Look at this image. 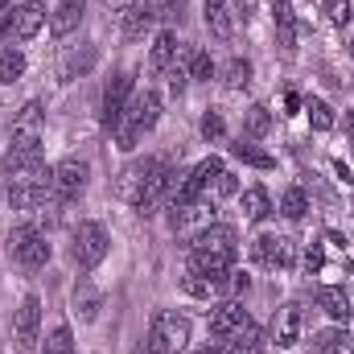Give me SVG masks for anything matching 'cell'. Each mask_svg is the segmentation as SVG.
<instances>
[{"mask_svg": "<svg viewBox=\"0 0 354 354\" xmlns=\"http://www.w3.org/2000/svg\"><path fill=\"white\" fill-rule=\"evenodd\" d=\"M157 120H161V95H157V91L132 95V103H128L124 120L115 124V149L132 153V149H136V145L157 128Z\"/></svg>", "mask_w": 354, "mask_h": 354, "instance_id": "1", "label": "cell"}, {"mask_svg": "<svg viewBox=\"0 0 354 354\" xmlns=\"http://www.w3.org/2000/svg\"><path fill=\"white\" fill-rule=\"evenodd\" d=\"M189 334H194L189 317H181L174 309H161V313L153 317V326H149L145 346H149V354H181L189 346Z\"/></svg>", "mask_w": 354, "mask_h": 354, "instance_id": "2", "label": "cell"}, {"mask_svg": "<svg viewBox=\"0 0 354 354\" xmlns=\"http://www.w3.org/2000/svg\"><path fill=\"white\" fill-rule=\"evenodd\" d=\"M107 252H111V239H107V231L99 227V223H79L75 227V235H71V256H75V264L91 272V268H99L107 260Z\"/></svg>", "mask_w": 354, "mask_h": 354, "instance_id": "3", "label": "cell"}, {"mask_svg": "<svg viewBox=\"0 0 354 354\" xmlns=\"http://www.w3.org/2000/svg\"><path fill=\"white\" fill-rule=\"evenodd\" d=\"M8 256H12V264L37 272V268L50 264V243L37 227H12L8 231Z\"/></svg>", "mask_w": 354, "mask_h": 354, "instance_id": "4", "label": "cell"}, {"mask_svg": "<svg viewBox=\"0 0 354 354\" xmlns=\"http://www.w3.org/2000/svg\"><path fill=\"white\" fill-rule=\"evenodd\" d=\"M37 342H41V301L29 292L12 317V346H17V354H33Z\"/></svg>", "mask_w": 354, "mask_h": 354, "instance_id": "5", "label": "cell"}, {"mask_svg": "<svg viewBox=\"0 0 354 354\" xmlns=\"http://www.w3.org/2000/svg\"><path fill=\"white\" fill-rule=\"evenodd\" d=\"M41 128H46V107H41L37 99H29V103L12 115V149L41 153Z\"/></svg>", "mask_w": 354, "mask_h": 354, "instance_id": "6", "label": "cell"}, {"mask_svg": "<svg viewBox=\"0 0 354 354\" xmlns=\"http://www.w3.org/2000/svg\"><path fill=\"white\" fill-rule=\"evenodd\" d=\"M50 177H54V194H58L62 202H75V198L87 189L91 165L83 161V157H66V161H58V165L50 169Z\"/></svg>", "mask_w": 354, "mask_h": 354, "instance_id": "7", "label": "cell"}, {"mask_svg": "<svg viewBox=\"0 0 354 354\" xmlns=\"http://www.w3.org/2000/svg\"><path fill=\"white\" fill-rule=\"evenodd\" d=\"M50 198H58V194H54V177H50V174L29 177V181H17V185L8 189L12 210H46V206H50Z\"/></svg>", "mask_w": 354, "mask_h": 354, "instance_id": "8", "label": "cell"}, {"mask_svg": "<svg viewBox=\"0 0 354 354\" xmlns=\"http://www.w3.org/2000/svg\"><path fill=\"white\" fill-rule=\"evenodd\" d=\"M132 95H136V83H132V75H128V71L111 75V83L103 87V128H115V124L124 120V111H128Z\"/></svg>", "mask_w": 354, "mask_h": 354, "instance_id": "9", "label": "cell"}, {"mask_svg": "<svg viewBox=\"0 0 354 354\" xmlns=\"http://www.w3.org/2000/svg\"><path fill=\"white\" fill-rule=\"evenodd\" d=\"M41 25H46V8H41L37 0H25V4H17L12 17L0 25V33L12 37V41H29V37L41 33Z\"/></svg>", "mask_w": 354, "mask_h": 354, "instance_id": "10", "label": "cell"}, {"mask_svg": "<svg viewBox=\"0 0 354 354\" xmlns=\"http://www.w3.org/2000/svg\"><path fill=\"white\" fill-rule=\"evenodd\" d=\"M252 260L264 268H292L297 264V243L288 239V235H260L256 243H252Z\"/></svg>", "mask_w": 354, "mask_h": 354, "instance_id": "11", "label": "cell"}, {"mask_svg": "<svg viewBox=\"0 0 354 354\" xmlns=\"http://www.w3.org/2000/svg\"><path fill=\"white\" fill-rule=\"evenodd\" d=\"M157 165H161V161H153V157H145V161H132V165H124V169H120V177H115V198H120V202H128V206H136Z\"/></svg>", "mask_w": 354, "mask_h": 354, "instance_id": "12", "label": "cell"}, {"mask_svg": "<svg viewBox=\"0 0 354 354\" xmlns=\"http://www.w3.org/2000/svg\"><path fill=\"white\" fill-rule=\"evenodd\" d=\"M157 17H161V8H157L153 0H132V4L120 12V33H124V41H140V37L157 25Z\"/></svg>", "mask_w": 354, "mask_h": 354, "instance_id": "13", "label": "cell"}, {"mask_svg": "<svg viewBox=\"0 0 354 354\" xmlns=\"http://www.w3.org/2000/svg\"><path fill=\"white\" fill-rule=\"evenodd\" d=\"M252 326V317H248V309L239 305V301H223L214 313H210V334L218 338V342H231L239 330H248Z\"/></svg>", "mask_w": 354, "mask_h": 354, "instance_id": "14", "label": "cell"}, {"mask_svg": "<svg viewBox=\"0 0 354 354\" xmlns=\"http://www.w3.org/2000/svg\"><path fill=\"white\" fill-rule=\"evenodd\" d=\"M169 227H174L177 235H198V231L214 227V206H210V202H185V206H174Z\"/></svg>", "mask_w": 354, "mask_h": 354, "instance_id": "15", "label": "cell"}, {"mask_svg": "<svg viewBox=\"0 0 354 354\" xmlns=\"http://www.w3.org/2000/svg\"><path fill=\"white\" fill-rule=\"evenodd\" d=\"M272 338H276V346H280V351H292V346L305 338V309H301L297 301H292V305H284V309L276 313Z\"/></svg>", "mask_w": 354, "mask_h": 354, "instance_id": "16", "label": "cell"}, {"mask_svg": "<svg viewBox=\"0 0 354 354\" xmlns=\"http://www.w3.org/2000/svg\"><path fill=\"white\" fill-rule=\"evenodd\" d=\"M272 21H276V41H280V54L292 58L297 54V12L288 0H276L272 4Z\"/></svg>", "mask_w": 354, "mask_h": 354, "instance_id": "17", "label": "cell"}, {"mask_svg": "<svg viewBox=\"0 0 354 354\" xmlns=\"http://www.w3.org/2000/svg\"><path fill=\"white\" fill-rule=\"evenodd\" d=\"M317 305L334 317V322H351V313H354V301L346 297V288L342 284H326V288H317Z\"/></svg>", "mask_w": 354, "mask_h": 354, "instance_id": "18", "label": "cell"}, {"mask_svg": "<svg viewBox=\"0 0 354 354\" xmlns=\"http://www.w3.org/2000/svg\"><path fill=\"white\" fill-rule=\"evenodd\" d=\"M71 301H75V313H79V322H95V317H99V309H103V292L91 284L87 276H79V284H75Z\"/></svg>", "mask_w": 354, "mask_h": 354, "instance_id": "19", "label": "cell"}, {"mask_svg": "<svg viewBox=\"0 0 354 354\" xmlns=\"http://www.w3.org/2000/svg\"><path fill=\"white\" fill-rule=\"evenodd\" d=\"M189 248H202V252H223V256H235V231H231V227H223V223H214V227L198 231Z\"/></svg>", "mask_w": 354, "mask_h": 354, "instance_id": "20", "label": "cell"}, {"mask_svg": "<svg viewBox=\"0 0 354 354\" xmlns=\"http://www.w3.org/2000/svg\"><path fill=\"white\" fill-rule=\"evenodd\" d=\"M174 62H177V33H174V29H161V33L153 37L149 71H153V75H165V71H169Z\"/></svg>", "mask_w": 354, "mask_h": 354, "instance_id": "21", "label": "cell"}, {"mask_svg": "<svg viewBox=\"0 0 354 354\" xmlns=\"http://www.w3.org/2000/svg\"><path fill=\"white\" fill-rule=\"evenodd\" d=\"M231 264H235V256L189 248V272H198V276H227V272H231Z\"/></svg>", "mask_w": 354, "mask_h": 354, "instance_id": "22", "label": "cell"}, {"mask_svg": "<svg viewBox=\"0 0 354 354\" xmlns=\"http://www.w3.org/2000/svg\"><path fill=\"white\" fill-rule=\"evenodd\" d=\"M83 25V0H62L54 12H50V33L54 37H66Z\"/></svg>", "mask_w": 354, "mask_h": 354, "instance_id": "23", "label": "cell"}, {"mask_svg": "<svg viewBox=\"0 0 354 354\" xmlns=\"http://www.w3.org/2000/svg\"><path fill=\"white\" fill-rule=\"evenodd\" d=\"M181 288L189 297H198V301H218L227 292V276H198V272H189V276H181Z\"/></svg>", "mask_w": 354, "mask_h": 354, "instance_id": "24", "label": "cell"}, {"mask_svg": "<svg viewBox=\"0 0 354 354\" xmlns=\"http://www.w3.org/2000/svg\"><path fill=\"white\" fill-rule=\"evenodd\" d=\"M4 174H12L17 181H29V177H41V153H25V149H8L4 157Z\"/></svg>", "mask_w": 354, "mask_h": 354, "instance_id": "25", "label": "cell"}, {"mask_svg": "<svg viewBox=\"0 0 354 354\" xmlns=\"http://www.w3.org/2000/svg\"><path fill=\"white\" fill-rule=\"evenodd\" d=\"M231 157L243 161V165H252V169H272V165H276V157L264 153V149H260L256 140H248V136H239V140L231 145Z\"/></svg>", "mask_w": 354, "mask_h": 354, "instance_id": "26", "label": "cell"}, {"mask_svg": "<svg viewBox=\"0 0 354 354\" xmlns=\"http://www.w3.org/2000/svg\"><path fill=\"white\" fill-rule=\"evenodd\" d=\"M202 12H206L210 33L227 41V37H231V4H227V0H206V4H202Z\"/></svg>", "mask_w": 354, "mask_h": 354, "instance_id": "27", "label": "cell"}, {"mask_svg": "<svg viewBox=\"0 0 354 354\" xmlns=\"http://www.w3.org/2000/svg\"><path fill=\"white\" fill-rule=\"evenodd\" d=\"M243 218L248 223H264L268 218V210H272V198H268V189L264 185H252V189H243Z\"/></svg>", "mask_w": 354, "mask_h": 354, "instance_id": "28", "label": "cell"}, {"mask_svg": "<svg viewBox=\"0 0 354 354\" xmlns=\"http://www.w3.org/2000/svg\"><path fill=\"white\" fill-rule=\"evenodd\" d=\"M268 132H272V111H268L264 103H252L248 115H243V136L248 140H264Z\"/></svg>", "mask_w": 354, "mask_h": 354, "instance_id": "29", "label": "cell"}, {"mask_svg": "<svg viewBox=\"0 0 354 354\" xmlns=\"http://www.w3.org/2000/svg\"><path fill=\"white\" fill-rule=\"evenodd\" d=\"M305 210H309V194H305L301 185H288V189H284V198H280V214H284L288 223H301V218H305Z\"/></svg>", "mask_w": 354, "mask_h": 354, "instance_id": "30", "label": "cell"}, {"mask_svg": "<svg viewBox=\"0 0 354 354\" xmlns=\"http://www.w3.org/2000/svg\"><path fill=\"white\" fill-rule=\"evenodd\" d=\"M227 351L231 354H264V330H256V326L239 330V334L227 342Z\"/></svg>", "mask_w": 354, "mask_h": 354, "instance_id": "31", "label": "cell"}, {"mask_svg": "<svg viewBox=\"0 0 354 354\" xmlns=\"http://www.w3.org/2000/svg\"><path fill=\"white\" fill-rule=\"evenodd\" d=\"M25 66H29V62H25V54H21V50H12V46H8V50H0V83H4V87H8V83H17V79L25 75Z\"/></svg>", "mask_w": 354, "mask_h": 354, "instance_id": "32", "label": "cell"}, {"mask_svg": "<svg viewBox=\"0 0 354 354\" xmlns=\"http://www.w3.org/2000/svg\"><path fill=\"white\" fill-rule=\"evenodd\" d=\"M305 111H309V124H313L317 132H330V128H334V107H330L326 99L309 95V99H305Z\"/></svg>", "mask_w": 354, "mask_h": 354, "instance_id": "33", "label": "cell"}, {"mask_svg": "<svg viewBox=\"0 0 354 354\" xmlns=\"http://www.w3.org/2000/svg\"><path fill=\"white\" fill-rule=\"evenodd\" d=\"M223 83H227V91H243L252 83V62L248 58H231L227 71H223Z\"/></svg>", "mask_w": 354, "mask_h": 354, "instance_id": "34", "label": "cell"}, {"mask_svg": "<svg viewBox=\"0 0 354 354\" xmlns=\"http://www.w3.org/2000/svg\"><path fill=\"white\" fill-rule=\"evenodd\" d=\"M41 354H75V338H71V326H54L46 334V346Z\"/></svg>", "mask_w": 354, "mask_h": 354, "instance_id": "35", "label": "cell"}, {"mask_svg": "<svg viewBox=\"0 0 354 354\" xmlns=\"http://www.w3.org/2000/svg\"><path fill=\"white\" fill-rule=\"evenodd\" d=\"M346 330H326V334H317L313 338V354H342L346 351Z\"/></svg>", "mask_w": 354, "mask_h": 354, "instance_id": "36", "label": "cell"}, {"mask_svg": "<svg viewBox=\"0 0 354 354\" xmlns=\"http://www.w3.org/2000/svg\"><path fill=\"white\" fill-rule=\"evenodd\" d=\"M206 194H210V202H223V198L239 194V181H235V177H231L227 169H223V174H218L214 181H210V185H206Z\"/></svg>", "mask_w": 354, "mask_h": 354, "instance_id": "37", "label": "cell"}, {"mask_svg": "<svg viewBox=\"0 0 354 354\" xmlns=\"http://www.w3.org/2000/svg\"><path fill=\"white\" fill-rule=\"evenodd\" d=\"M210 75H214V62H210V54H206V50H194V54H189V79L206 83Z\"/></svg>", "mask_w": 354, "mask_h": 354, "instance_id": "38", "label": "cell"}, {"mask_svg": "<svg viewBox=\"0 0 354 354\" xmlns=\"http://www.w3.org/2000/svg\"><path fill=\"white\" fill-rule=\"evenodd\" d=\"M95 66V50H87L83 58L79 54H71L66 62H62V79H75V75H83V71H91Z\"/></svg>", "mask_w": 354, "mask_h": 354, "instance_id": "39", "label": "cell"}, {"mask_svg": "<svg viewBox=\"0 0 354 354\" xmlns=\"http://www.w3.org/2000/svg\"><path fill=\"white\" fill-rule=\"evenodd\" d=\"M223 132H227L223 115H218V111H206V115H202V136H206V140H223Z\"/></svg>", "mask_w": 354, "mask_h": 354, "instance_id": "40", "label": "cell"}, {"mask_svg": "<svg viewBox=\"0 0 354 354\" xmlns=\"http://www.w3.org/2000/svg\"><path fill=\"white\" fill-rule=\"evenodd\" d=\"M326 17L334 21V25H351V0H326Z\"/></svg>", "mask_w": 354, "mask_h": 354, "instance_id": "41", "label": "cell"}, {"mask_svg": "<svg viewBox=\"0 0 354 354\" xmlns=\"http://www.w3.org/2000/svg\"><path fill=\"white\" fill-rule=\"evenodd\" d=\"M185 83H189V66L174 62V66H169V91H174V95H181V91H185Z\"/></svg>", "mask_w": 354, "mask_h": 354, "instance_id": "42", "label": "cell"}, {"mask_svg": "<svg viewBox=\"0 0 354 354\" xmlns=\"http://www.w3.org/2000/svg\"><path fill=\"white\" fill-rule=\"evenodd\" d=\"M301 264H305V272H322V252H317V248H309V252L301 256Z\"/></svg>", "mask_w": 354, "mask_h": 354, "instance_id": "43", "label": "cell"}, {"mask_svg": "<svg viewBox=\"0 0 354 354\" xmlns=\"http://www.w3.org/2000/svg\"><path fill=\"white\" fill-rule=\"evenodd\" d=\"M235 8H239V21H243V25H252V17H256V0H239Z\"/></svg>", "mask_w": 354, "mask_h": 354, "instance_id": "44", "label": "cell"}, {"mask_svg": "<svg viewBox=\"0 0 354 354\" xmlns=\"http://www.w3.org/2000/svg\"><path fill=\"white\" fill-rule=\"evenodd\" d=\"M334 174L342 177V181H346V185H351V181H354V169H351V165H346V161H342V157H338V161H334Z\"/></svg>", "mask_w": 354, "mask_h": 354, "instance_id": "45", "label": "cell"}, {"mask_svg": "<svg viewBox=\"0 0 354 354\" xmlns=\"http://www.w3.org/2000/svg\"><path fill=\"white\" fill-rule=\"evenodd\" d=\"M181 8H185V0H165V12L161 17H177L181 21Z\"/></svg>", "mask_w": 354, "mask_h": 354, "instance_id": "46", "label": "cell"}, {"mask_svg": "<svg viewBox=\"0 0 354 354\" xmlns=\"http://www.w3.org/2000/svg\"><path fill=\"white\" fill-rule=\"evenodd\" d=\"M284 107H288V115H297V107H301V95H292V91H288V95H284Z\"/></svg>", "mask_w": 354, "mask_h": 354, "instance_id": "47", "label": "cell"}, {"mask_svg": "<svg viewBox=\"0 0 354 354\" xmlns=\"http://www.w3.org/2000/svg\"><path fill=\"white\" fill-rule=\"evenodd\" d=\"M326 243H334V248H346V235H338V231H326Z\"/></svg>", "mask_w": 354, "mask_h": 354, "instance_id": "48", "label": "cell"}, {"mask_svg": "<svg viewBox=\"0 0 354 354\" xmlns=\"http://www.w3.org/2000/svg\"><path fill=\"white\" fill-rule=\"evenodd\" d=\"M342 124H346V136H351V145H354V111H346V120H342Z\"/></svg>", "mask_w": 354, "mask_h": 354, "instance_id": "49", "label": "cell"}, {"mask_svg": "<svg viewBox=\"0 0 354 354\" xmlns=\"http://www.w3.org/2000/svg\"><path fill=\"white\" fill-rule=\"evenodd\" d=\"M8 4H12V0H0V12H4V8H8Z\"/></svg>", "mask_w": 354, "mask_h": 354, "instance_id": "50", "label": "cell"}, {"mask_svg": "<svg viewBox=\"0 0 354 354\" xmlns=\"http://www.w3.org/2000/svg\"><path fill=\"white\" fill-rule=\"evenodd\" d=\"M351 58H354V37H351Z\"/></svg>", "mask_w": 354, "mask_h": 354, "instance_id": "51", "label": "cell"}, {"mask_svg": "<svg viewBox=\"0 0 354 354\" xmlns=\"http://www.w3.org/2000/svg\"><path fill=\"white\" fill-rule=\"evenodd\" d=\"M351 272H354V264H351Z\"/></svg>", "mask_w": 354, "mask_h": 354, "instance_id": "52", "label": "cell"}]
</instances>
